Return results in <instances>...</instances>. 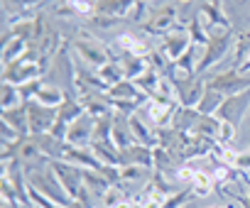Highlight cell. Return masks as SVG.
I'll list each match as a JSON object with an SVG mask.
<instances>
[{"label": "cell", "instance_id": "1", "mask_svg": "<svg viewBox=\"0 0 250 208\" xmlns=\"http://www.w3.org/2000/svg\"><path fill=\"white\" fill-rule=\"evenodd\" d=\"M27 186L37 189L40 193H44L47 198H52L57 206H71V203H74L71 196L66 193V189L62 186L59 176L54 174V169H52L49 164H47L44 169H37V171L27 174Z\"/></svg>", "mask_w": 250, "mask_h": 208}, {"label": "cell", "instance_id": "2", "mask_svg": "<svg viewBox=\"0 0 250 208\" xmlns=\"http://www.w3.org/2000/svg\"><path fill=\"white\" fill-rule=\"evenodd\" d=\"M235 44V37L233 32H226V35H216V37H208L204 52H201V61H199V76L208 74L213 66H218L226 54L230 52V47Z\"/></svg>", "mask_w": 250, "mask_h": 208}, {"label": "cell", "instance_id": "3", "mask_svg": "<svg viewBox=\"0 0 250 208\" xmlns=\"http://www.w3.org/2000/svg\"><path fill=\"white\" fill-rule=\"evenodd\" d=\"M206 88L221 91L223 95H235V93H245L250 91V74H240L235 66L213 76H206Z\"/></svg>", "mask_w": 250, "mask_h": 208}, {"label": "cell", "instance_id": "4", "mask_svg": "<svg viewBox=\"0 0 250 208\" xmlns=\"http://www.w3.org/2000/svg\"><path fill=\"white\" fill-rule=\"evenodd\" d=\"M74 49H76V54L88 64V66H93V69H101L103 64H108L113 57H110V52H108V47H103L96 37H91V35H81V37H76L74 39Z\"/></svg>", "mask_w": 250, "mask_h": 208}, {"label": "cell", "instance_id": "5", "mask_svg": "<svg viewBox=\"0 0 250 208\" xmlns=\"http://www.w3.org/2000/svg\"><path fill=\"white\" fill-rule=\"evenodd\" d=\"M15 150H18V159H20L25 174H32V171H37V169H44V167L52 162V159L40 150V145H37V140H35L32 135L22 137V140L15 145Z\"/></svg>", "mask_w": 250, "mask_h": 208}, {"label": "cell", "instance_id": "6", "mask_svg": "<svg viewBox=\"0 0 250 208\" xmlns=\"http://www.w3.org/2000/svg\"><path fill=\"white\" fill-rule=\"evenodd\" d=\"M248 113H250V91L235 93V95H226L223 106L218 108L216 115H218L223 123H230V125L240 128V123L248 118Z\"/></svg>", "mask_w": 250, "mask_h": 208}, {"label": "cell", "instance_id": "7", "mask_svg": "<svg viewBox=\"0 0 250 208\" xmlns=\"http://www.w3.org/2000/svg\"><path fill=\"white\" fill-rule=\"evenodd\" d=\"M49 167L59 176V181L66 189V193L71 196V201H76L79 198V191L83 189V169L76 167V164H71V162H66V159H52Z\"/></svg>", "mask_w": 250, "mask_h": 208}, {"label": "cell", "instance_id": "8", "mask_svg": "<svg viewBox=\"0 0 250 208\" xmlns=\"http://www.w3.org/2000/svg\"><path fill=\"white\" fill-rule=\"evenodd\" d=\"M179 25H184V22H179L177 8H174V5H165V8H160L157 13L150 15V20L143 25V32H147V35L162 39L165 35H169V32H172L174 27H179Z\"/></svg>", "mask_w": 250, "mask_h": 208}, {"label": "cell", "instance_id": "9", "mask_svg": "<svg viewBox=\"0 0 250 208\" xmlns=\"http://www.w3.org/2000/svg\"><path fill=\"white\" fill-rule=\"evenodd\" d=\"M27 120H30V135H44L52 132L54 123H57V111L47 108L37 100H27Z\"/></svg>", "mask_w": 250, "mask_h": 208}, {"label": "cell", "instance_id": "10", "mask_svg": "<svg viewBox=\"0 0 250 208\" xmlns=\"http://www.w3.org/2000/svg\"><path fill=\"white\" fill-rule=\"evenodd\" d=\"M143 111H147V123L155 130H165L174 125V115L179 111V103H162V100H147Z\"/></svg>", "mask_w": 250, "mask_h": 208}, {"label": "cell", "instance_id": "11", "mask_svg": "<svg viewBox=\"0 0 250 208\" xmlns=\"http://www.w3.org/2000/svg\"><path fill=\"white\" fill-rule=\"evenodd\" d=\"M194 42H191V37H189V32H187V27L184 25H179V27H174L169 35H165L162 37V44H160V52L169 59V64L172 61H177L189 47H191Z\"/></svg>", "mask_w": 250, "mask_h": 208}, {"label": "cell", "instance_id": "12", "mask_svg": "<svg viewBox=\"0 0 250 208\" xmlns=\"http://www.w3.org/2000/svg\"><path fill=\"white\" fill-rule=\"evenodd\" d=\"M174 88H177V100L179 106L184 108H196L199 100L204 98L206 93V78L196 76V78H187V81H172Z\"/></svg>", "mask_w": 250, "mask_h": 208}, {"label": "cell", "instance_id": "13", "mask_svg": "<svg viewBox=\"0 0 250 208\" xmlns=\"http://www.w3.org/2000/svg\"><path fill=\"white\" fill-rule=\"evenodd\" d=\"M120 167H145V169H155V147L147 145H130L120 150Z\"/></svg>", "mask_w": 250, "mask_h": 208}, {"label": "cell", "instance_id": "14", "mask_svg": "<svg viewBox=\"0 0 250 208\" xmlns=\"http://www.w3.org/2000/svg\"><path fill=\"white\" fill-rule=\"evenodd\" d=\"M93 128H96V118H91L88 113H83L79 120H74L69 125L66 142L74 145V147H91V142H93Z\"/></svg>", "mask_w": 250, "mask_h": 208}, {"label": "cell", "instance_id": "15", "mask_svg": "<svg viewBox=\"0 0 250 208\" xmlns=\"http://www.w3.org/2000/svg\"><path fill=\"white\" fill-rule=\"evenodd\" d=\"M79 100L83 103V111H86L91 118H103V115L115 113L110 95L103 93V91H93V93H88V95H83V98H79Z\"/></svg>", "mask_w": 250, "mask_h": 208}, {"label": "cell", "instance_id": "16", "mask_svg": "<svg viewBox=\"0 0 250 208\" xmlns=\"http://www.w3.org/2000/svg\"><path fill=\"white\" fill-rule=\"evenodd\" d=\"M138 0H96L91 15H108V18H130Z\"/></svg>", "mask_w": 250, "mask_h": 208}, {"label": "cell", "instance_id": "17", "mask_svg": "<svg viewBox=\"0 0 250 208\" xmlns=\"http://www.w3.org/2000/svg\"><path fill=\"white\" fill-rule=\"evenodd\" d=\"M199 15L204 18L206 27H223V30H230V20H228V15L223 13L221 0H204V5H201Z\"/></svg>", "mask_w": 250, "mask_h": 208}, {"label": "cell", "instance_id": "18", "mask_svg": "<svg viewBox=\"0 0 250 208\" xmlns=\"http://www.w3.org/2000/svg\"><path fill=\"white\" fill-rule=\"evenodd\" d=\"M64 159L71 162V164H76V167H81V169H98L101 167V162L96 159V154H93L91 147H74L69 142L64 147Z\"/></svg>", "mask_w": 250, "mask_h": 208}, {"label": "cell", "instance_id": "19", "mask_svg": "<svg viewBox=\"0 0 250 208\" xmlns=\"http://www.w3.org/2000/svg\"><path fill=\"white\" fill-rule=\"evenodd\" d=\"M130 130H133V137H135L138 145H147V147H157V145H160L157 130H155L150 123H145L138 113L130 115Z\"/></svg>", "mask_w": 250, "mask_h": 208}, {"label": "cell", "instance_id": "20", "mask_svg": "<svg viewBox=\"0 0 250 208\" xmlns=\"http://www.w3.org/2000/svg\"><path fill=\"white\" fill-rule=\"evenodd\" d=\"M113 145L118 150L135 145V137H133V130H130V118L123 115V113H115V118H113Z\"/></svg>", "mask_w": 250, "mask_h": 208}, {"label": "cell", "instance_id": "21", "mask_svg": "<svg viewBox=\"0 0 250 208\" xmlns=\"http://www.w3.org/2000/svg\"><path fill=\"white\" fill-rule=\"evenodd\" d=\"M115 44H118L120 52L135 54V57H147V54L152 52V47H150L143 37H138V35H133V32H123V35L115 39Z\"/></svg>", "mask_w": 250, "mask_h": 208}, {"label": "cell", "instance_id": "22", "mask_svg": "<svg viewBox=\"0 0 250 208\" xmlns=\"http://www.w3.org/2000/svg\"><path fill=\"white\" fill-rule=\"evenodd\" d=\"M118 61H120V66H123V71H125V78H130V81H135V78H140L147 69H150V64H147V57H135V54H120L118 57Z\"/></svg>", "mask_w": 250, "mask_h": 208}, {"label": "cell", "instance_id": "23", "mask_svg": "<svg viewBox=\"0 0 250 208\" xmlns=\"http://www.w3.org/2000/svg\"><path fill=\"white\" fill-rule=\"evenodd\" d=\"M40 0H3V13H5V22L15 25L18 20H25L30 15H25L30 8H35Z\"/></svg>", "mask_w": 250, "mask_h": 208}, {"label": "cell", "instance_id": "24", "mask_svg": "<svg viewBox=\"0 0 250 208\" xmlns=\"http://www.w3.org/2000/svg\"><path fill=\"white\" fill-rule=\"evenodd\" d=\"M0 120L8 123L20 135H30V120H27V106H25V103H22V106H18V108L3 111V113H0Z\"/></svg>", "mask_w": 250, "mask_h": 208}, {"label": "cell", "instance_id": "25", "mask_svg": "<svg viewBox=\"0 0 250 208\" xmlns=\"http://www.w3.org/2000/svg\"><path fill=\"white\" fill-rule=\"evenodd\" d=\"M108 95H110V100H133V98H150V95H147V93H143V91L138 88V83H135V81H130V78H125V81H120V83L110 86V88H108Z\"/></svg>", "mask_w": 250, "mask_h": 208}, {"label": "cell", "instance_id": "26", "mask_svg": "<svg viewBox=\"0 0 250 208\" xmlns=\"http://www.w3.org/2000/svg\"><path fill=\"white\" fill-rule=\"evenodd\" d=\"M83 113H86V111H83V103H81L76 95H66V100L57 108V120H62V123L71 125V123H74V120H79Z\"/></svg>", "mask_w": 250, "mask_h": 208}, {"label": "cell", "instance_id": "27", "mask_svg": "<svg viewBox=\"0 0 250 208\" xmlns=\"http://www.w3.org/2000/svg\"><path fill=\"white\" fill-rule=\"evenodd\" d=\"M83 186H86V189H88L98 201H101V198H103V193H105L113 184H110V181H108L98 169H83Z\"/></svg>", "mask_w": 250, "mask_h": 208}, {"label": "cell", "instance_id": "28", "mask_svg": "<svg viewBox=\"0 0 250 208\" xmlns=\"http://www.w3.org/2000/svg\"><path fill=\"white\" fill-rule=\"evenodd\" d=\"M35 140H37V145H40V150L49 157V159H64V147H66V142H62V140H57L52 132H44V135H32Z\"/></svg>", "mask_w": 250, "mask_h": 208}, {"label": "cell", "instance_id": "29", "mask_svg": "<svg viewBox=\"0 0 250 208\" xmlns=\"http://www.w3.org/2000/svg\"><path fill=\"white\" fill-rule=\"evenodd\" d=\"M32 100H37V103H42V106H47V108H59L62 103L66 100V91H62L59 86H42V91L37 93V98H32Z\"/></svg>", "mask_w": 250, "mask_h": 208}, {"label": "cell", "instance_id": "30", "mask_svg": "<svg viewBox=\"0 0 250 208\" xmlns=\"http://www.w3.org/2000/svg\"><path fill=\"white\" fill-rule=\"evenodd\" d=\"M223 100H226V95H223L221 91L206 88V93H204V98L199 100L196 111H199L201 115H216V113H218V108L223 106Z\"/></svg>", "mask_w": 250, "mask_h": 208}, {"label": "cell", "instance_id": "31", "mask_svg": "<svg viewBox=\"0 0 250 208\" xmlns=\"http://www.w3.org/2000/svg\"><path fill=\"white\" fill-rule=\"evenodd\" d=\"M184 27H187V32H189V37H191V42H194L196 47H206V42H208V30H206V22H204L201 15L189 18Z\"/></svg>", "mask_w": 250, "mask_h": 208}, {"label": "cell", "instance_id": "32", "mask_svg": "<svg viewBox=\"0 0 250 208\" xmlns=\"http://www.w3.org/2000/svg\"><path fill=\"white\" fill-rule=\"evenodd\" d=\"M218 130H221L218 115H199V120L194 125V135H201V137H208V140H216Z\"/></svg>", "mask_w": 250, "mask_h": 208}, {"label": "cell", "instance_id": "33", "mask_svg": "<svg viewBox=\"0 0 250 208\" xmlns=\"http://www.w3.org/2000/svg\"><path fill=\"white\" fill-rule=\"evenodd\" d=\"M216 186H218V184H216V179H213V174H211V171H206V169H196V174H194V181H191L194 196L204 198V196H208V193H211Z\"/></svg>", "mask_w": 250, "mask_h": 208}, {"label": "cell", "instance_id": "34", "mask_svg": "<svg viewBox=\"0 0 250 208\" xmlns=\"http://www.w3.org/2000/svg\"><path fill=\"white\" fill-rule=\"evenodd\" d=\"M30 49V42L27 39H20V37H13L3 44V66L13 64L15 59H20L25 52Z\"/></svg>", "mask_w": 250, "mask_h": 208}, {"label": "cell", "instance_id": "35", "mask_svg": "<svg viewBox=\"0 0 250 208\" xmlns=\"http://www.w3.org/2000/svg\"><path fill=\"white\" fill-rule=\"evenodd\" d=\"M98 71V76L103 78V83L110 88V86H115V83H120V81H125V71H123V66H120V61L118 59H110L108 64H103L101 69H96Z\"/></svg>", "mask_w": 250, "mask_h": 208}, {"label": "cell", "instance_id": "36", "mask_svg": "<svg viewBox=\"0 0 250 208\" xmlns=\"http://www.w3.org/2000/svg\"><path fill=\"white\" fill-rule=\"evenodd\" d=\"M22 95H20V88L15 83H5L3 81V91H0V108L3 111H10V108H18L22 106Z\"/></svg>", "mask_w": 250, "mask_h": 208}, {"label": "cell", "instance_id": "37", "mask_svg": "<svg viewBox=\"0 0 250 208\" xmlns=\"http://www.w3.org/2000/svg\"><path fill=\"white\" fill-rule=\"evenodd\" d=\"M248 57H250V30L235 35V44H233V66H240Z\"/></svg>", "mask_w": 250, "mask_h": 208}, {"label": "cell", "instance_id": "38", "mask_svg": "<svg viewBox=\"0 0 250 208\" xmlns=\"http://www.w3.org/2000/svg\"><path fill=\"white\" fill-rule=\"evenodd\" d=\"M162 76L165 74H160L157 69H147L140 78H135V83H138V88L143 91V93H147V95H152L155 91H157V86H160V81H162Z\"/></svg>", "mask_w": 250, "mask_h": 208}, {"label": "cell", "instance_id": "39", "mask_svg": "<svg viewBox=\"0 0 250 208\" xmlns=\"http://www.w3.org/2000/svg\"><path fill=\"white\" fill-rule=\"evenodd\" d=\"M191 198H194V189H191V186H184V189L169 193V196L165 198V206H162V208H187Z\"/></svg>", "mask_w": 250, "mask_h": 208}, {"label": "cell", "instance_id": "40", "mask_svg": "<svg viewBox=\"0 0 250 208\" xmlns=\"http://www.w3.org/2000/svg\"><path fill=\"white\" fill-rule=\"evenodd\" d=\"M42 86H44V76H40V78H32V81H27V83H22V86H18V88H20V95H22V100L27 103V100L37 98V93L42 91Z\"/></svg>", "mask_w": 250, "mask_h": 208}, {"label": "cell", "instance_id": "41", "mask_svg": "<svg viewBox=\"0 0 250 208\" xmlns=\"http://www.w3.org/2000/svg\"><path fill=\"white\" fill-rule=\"evenodd\" d=\"M120 201H125V193H123V189H120L118 184H113V186L103 193L101 206H103V208H113V206H115V203H120Z\"/></svg>", "mask_w": 250, "mask_h": 208}, {"label": "cell", "instance_id": "42", "mask_svg": "<svg viewBox=\"0 0 250 208\" xmlns=\"http://www.w3.org/2000/svg\"><path fill=\"white\" fill-rule=\"evenodd\" d=\"M52 13L57 18H74V15H79V10H76V5L71 3V0H57V3L52 5Z\"/></svg>", "mask_w": 250, "mask_h": 208}, {"label": "cell", "instance_id": "43", "mask_svg": "<svg viewBox=\"0 0 250 208\" xmlns=\"http://www.w3.org/2000/svg\"><path fill=\"white\" fill-rule=\"evenodd\" d=\"M194 174H196V167H194V164H179V167H177L174 179H177L179 184H184V186H191Z\"/></svg>", "mask_w": 250, "mask_h": 208}, {"label": "cell", "instance_id": "44", "mask_svg": "<svg viewBox=\"0 0 250 208\" xmlns=\"http://www.w3.org/2000/svg\"><path fill=\"white\" fill-rule=\"evenodd\" d=\"M88 25L96 30H108L118 25V18H108V15H88Z\"/></svg>", "mask_w": 250, "mask_h": 208}, {"label": "cell", "instance_id": "45", "mask_svg": "<svg viewBox=\"0 0 250 208\" xmlns=\"http://www.w3.org/2000/svg\"><path fill=\"white\" fill-rule=\"evenodd\" d=\"M235 125H230V123H223L221 120V130H218V137H216V142L218 145H230L233 140H235Z\"/></svg>", "mask_w": 250, "mask_h": 208}, {"label": "cell", "instance_id": "46", "mask_svg": "<svg viewBox=\"0 0 250 208\" xmlns=\"http://www.w3.org/2000/svg\"><path fill=\"white\" fill-rule=\"evenodd\" d=\"M27 196H30V203H35L37 208H54V206H57L52 198H47L44 193H40V191H37V189H32V186L27 189Z\"/></svg>", "mask_w": 250, "mask_h": 208}, {"label": "cell", "instance_id": "47", "mask_svg": "<svg viewBox=\"0 0 250 208\" xmlns=\"http://www.w3.org/2000/svg\"><path fill=\"white\" fill-rule=\"evenodd\" d=\"M145 13H147V3H135V8H133V13H130V20H135V22H140V25H145L147 20H145Z\"/></svg>", "mask_w": 250, "mask_h": 208}, {"label": "cell", "instance_id": "48", "mask_svg": "<svg viewBox=\"0 0 250 208\" xmlns=\"http://www.w3.org/2000/svg\"><path fill=\"white\" fill-rule=\"evenodd\" d=\"M0 208H22V203L13 198H0Z\"/></svg>", "mask_w": 250, "mask_h": 208}, {"label": "cell", "instance_id": "49", "mask_svg": "<svg viewBox=\"0 0 250 208\" xmlns=\"http://www.w3.org/2000/svg\"><path fill=\"white\" fill-rule=\"evenodd\" d=\"M113 208H135V203H133L130 198H125V201H120V203H115Z\"/></svg>", "mask_w": 250, "mask_h": 208}, {"label": "cell", "instance_id": "50", "mask_svg": "<svg viewBox=\"0 0 250 208\" xmlns=\"http://www.w3.org/2000/svg\"><path fill=\"white\" fill-rule=\"evenodd\" d=\"M223 208H240V206H238V203H233V206H223Z\"/></svg>", "mask_w": 250, "mask_h": 208}, {"label": "cell", "instance_id": "51", "mask_svg": "<svg viewBox=\"0 0 250 208\" xmlns=\"http://www.w3.org/2000/svg\"><path fill=\"white\" fill-rule=\"evenodd\" d=\"M177 3H191V0H177Z\"/></svg>", "mask_w": 250, "mask_h": 208}, {"label": "cell", "instance_id": "52", "mask_svg": "<svg viewBox=\"0 0 250 208\" xmlns=\"http://www.w3.org/2000/svg\"><path fill=\"white\" fill-rule=\"evenodd\" d=\"M140 3H150V0H140Z\"/></svg>", "mask_w": 250, "mask_h": 208}, {"label": "cell", "instance_id": "53", "mask_svg": "<svg viewBox=\"0 0 250 208\" xmlns=\"http://www.w3.org/2000/svg\"><path fill=\"white\" fill-rule=\"evenodd\" d=\"M245 120H250V113H248V118H245Z\"/></svg>", "mask_w": 250, "mask_h": 208}, {"label": "cell", "instance_id": "54", "mask_svg": "<svg viewBox=\"0 0 250 208\" xmlns=\"http://www.w3.org/2000/svg\"><path fill=\"white\" fill-rule=\"evenodd\" d=\"M187 208H191V206H187Z\"/></svg>", "mask_w": 250, "mask_h": 208}]
</instances>
